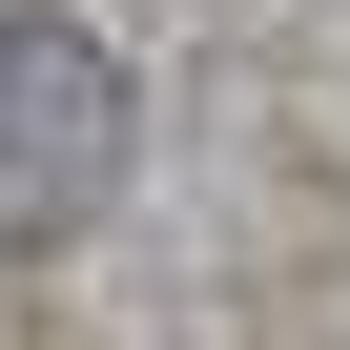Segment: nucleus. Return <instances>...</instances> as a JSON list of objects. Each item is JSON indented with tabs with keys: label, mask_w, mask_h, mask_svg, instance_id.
Returning a JSON list of instances; mask_svg holds the SVG:
<instances>
[{
	"label": "nucleus",
	"mask_w": 350,
	"mask_h": 350,
	"mask_svg": "<svg viewBox=\"0 0 350 350\" xmlns=\"http://www.w3.org/2000/svg\"><path fill=\"white\" fill-rule=\"evenodd\" d=\"M124 186V62L83 21H0V247H62Z\"/></svg>",
	"instance_id": "nucleus-1"
}]
</instances>
